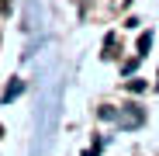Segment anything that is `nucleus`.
Here are the masks:
<instances>
[{
    "label": "nucleus",
    "instance_id": "f257e3e1",
    "mask_svg": "<svg viewBox=\"0 0 159 156\" xmlns=\"http://www.w3.org/2000/svg\"><path fill=\"white\" fill-rule=\"evenodd\" d=\"M149 45H152V35L145 31V35L139 38V56H145V52H149Z\"/></svg>",
    "mask_w": 159,
    "mask_h": 156
},
{
    "label": "nucleus",
    "instance_id": "f03ea898",
    "mask_svg": "<svg viewBox=\"0 0 159 156\" xmlns=\"http://www.w3.org/2000/svg\"><path fill=\"white\" fill-rule=\"evenodd\" d=\"M21 87H24V83H14V87H11V90H7V94H4V101H14V97H17V94H21Z\"/></svg>",
    "mask_w": 159,
    "mask_h": 156
},
{
    "label": "nucleus",
    "instance_id": "7ed1b4c3",
    "mask_svg": "<svg viewBox=\"0 0 159 156\" xmlns=\"http://www.w3.org/2000/svg\"><path fill=\"white\" fill-rule=\"evenodd\" d=\"M0 135H4V128H0Z\"/></svg>",
    "mask_w": 159,
    "mask_h": 156
}]
</instances>
